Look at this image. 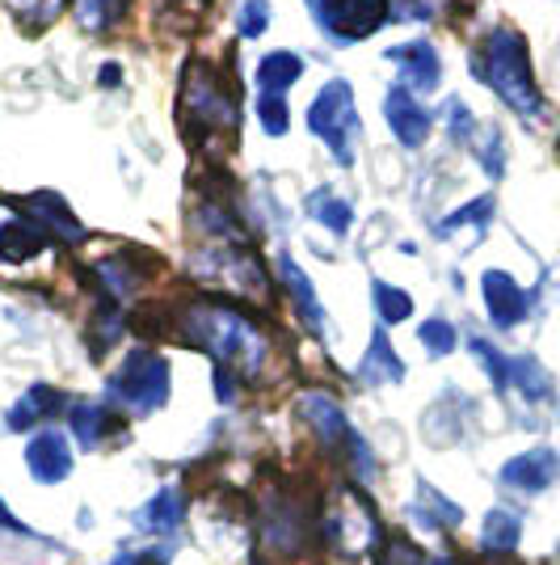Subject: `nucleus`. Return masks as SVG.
Here are the masks:
<instances>
[{"label": "nucleus", "mask_w": 560, "mask_h": 565, "mask_svg": "<svg viewBox=\"0 0 560 565\" xmlns=\"http://www.w3.org/2000/svg\"><path fill=\"white\" fill-rule=\"evenodd\" d=\"M186 106L194 110V118H198V127H203V131H211V127H219V131H236V89L219 76V72H211L207 64L190 68Z\"/></svg>", "instance_id": "nucleus-7"}, {"label": "nucleus", "mask_w": 560, "mask_h": 565, "mask_svg": "<svg viewBox=\"0 0 560 565\" xmlns=\"http://www.w3.org/2000/svg\"><path fill=\"white\" fill-rule=\"evenodd\" d=\"M25 207H30V220L47 236H60V241H68V245L85 241V228L76 224V215L68 212V203H60L55 194H34Z\"/></svg>", "instance_id": "nucleus-21"}, {"label": "nucleus", "mask_w": 560, "mask_h": 565, "mask_svg": "<svg viewBox=\"0 0 560 565\" xmlns=\"http://www.w3.org/2000/svg\"><path fill=\"white\" fill-rule=\"evenodd\" d=\"M405 376H409V372H405V359L392 351L388 333H384V326H379V330L371 333V347H367V354H363V363H358V380L371 384V388H379V384H400Z\"/></svg>", "instance_id": "nucleus-19"}, {"label": "nucleus", "mask_w": 560, "mask_h": 565, "mask_svg": "<svg viewBox=\"0 0 560 565\" xmlns=\"http://www.w3.org/2000/svg\"><path fill=\"white\" fill-rule=\"evenodd\" d=\"M523 544V519L514 515L510 507H493L489 515L481 519V548L489 557H510Z\"/></svg>", "instance_id": "nucleus-22"}, {"label": "nucleus", "mask_w": 560, "mask_h": 565, "mask_svg": "<svg viewBox=\"0 0 560 565\" xmlns=\"http://www.w3.org/2000/svg\"><path fill=\"white\" fill-rule=\"evenodd\" d=\"M169 388H173V367L169 359L157 351H131L122 359L115 376L106 380V405H122L127 414L148 418L169 405Z\"/></svg>", "instance_id": "nucleus-4"}, {"label": "nucleus", "mask_w": 560, "mask_h": 565, "mask_svg": "<svg viewBox=\"0 0 560 565\" xmlns=\"http://www.w3.org/2000/svg\"><path fill=\"white\" fill-rule=\"evenodd\" d=\"M72 401L55 388V384H30L22 397L9 405V414H4V426L9 430H30V426H43L51 418H60V414H68Z\"/></svg>", "instance_id": "nucleus-16"}, {"label": "nucleus", "mask_w": 560, "mask_h": 565, "mask_svg": "<svg viewBox=\"0 0 560 565\" xmlns=\"http://www.w3.org/2000/svg\"><path fill=\"white\" fill-rule=\"evenodd\" d=\"M279 279H282V287H287V296H291L295 312H300V321H304L312 333H325V308H321V300H316V287H312V279H308V270H300L295 258L282 254Z\"/></svg>", "instance_id": "nucleus-18"}, {"label": "nucleus", "mask_w": 560, "mask_h": 565, "mask_svg": "<svg viewBox=\"0 0 560 565\" xmlns=\"http://www.w3.org/2000/svg\"><path fill=\"white\" fill-rule=\"evenodd\" d=\"M308 215L321 224V228H329L333 236H346L354 228V212L346 199H337L333 190H316L312 199H308Z\"/></svg>", "instance_id": "nucleus-25"}, {"label": "nucleus", "mask_w": 560, "mask_h": 565, "mask_svg": "<svg viewBox=\"0 0 560 565\" xmlns=\"http://www.w3.org/2000/svg\"><path fill=\"white\" fill-rule=\"evenodd\" d=\"M68 435L80 448H106V439L122 435V418L106 401H72L68 405Z\"/></svg>", "instance_id": "nucleus-12"}, {"label": "nucleus", "mask_w": 560, "mask_h": 565, "mask_svg": "<svg viewBox=\"0 0 560 565\" xmlns=\"http://www.w3.org/2000/svg\"><path fill=\"white\" fill-rule=\"evenodd\" d=\"M371 305L379 326H400V321L413 317V296L405 287H392V282L384 279H371Z\"/></svg>", "instance_id": "nucleus-26"}, {"label": "nucleus", "mask_w": 560, "mask_h": 565, "mask_svg": "<svg viewBox=\"0 0 560 565\" xmlns=\"http://www.w3.org/2000/svg\"><path fill=\"white\" fill-rule=\"evenodd\" d=\"M467 351L476 354V363L485 367V376L497 393H510V354L497 351L489 338H467Z\"/></svg>", "instance_id": "nucleus-27"}, {"label": "nucleus", "mask_w": 560, "mask_h": 565, "mask_svg": "<svg viewBox=\"0 0 560 565\" xmlns=\"http://www.w3.org/2000/svg\"><path fill=\"white\" fill-rule=\"evenodd\" d=\"M110 565H169V562H164V548H152V553H118Z\"/></svg>", "instance_id": "nucleus-38"}, {"label": "nucleus", "mask_w": 560, "mask_h": 565, "mask_svg": "<svg viewBox=\"0 0 560 565\" xmlns=\"http://www.w3.org/2000/svg\"><path fill=\"white\" fill-rule=\"evenodd\" d=\"M493 212H497V203H493V194H481V199H472V203H464L460 212H451L439 224V236H451L455 228H489V220H493Z\"/></svg>", "instance_id": "nucleus-29"}, {"label": "nucleus", "mask_w": 560, "mask_h": 565, "mask_svg": "<svg viewBox=\"0 0 560 565\" xmlns=\"http://www.w3.org/2000/svg\"><path fill=\"white\" fill-rule=\"evenodd\" d=\"M418 342L426 347L430 359H446V354H455V347H460V330L446 317H430V321L418 326Z\"/></svg>", "instance_id": "nucleus-28"}, {"label": "nucleus", "mask_w": 560, "mask_h": 565, "mask_svg": "<svg viewBox=\"0 0 560 565\" xmlns=\"http://www.w3.org/2000/svg\"><path fill=\"white\" fill-rule=\"evenodd\" d=\"M131 0H80V22L89 30H110L127 13Z\"/></svg>", "instance_id": "nucleus-31"}, {"label": "nucleus", "mask_w": 560, "mask_h": 565, "mask_svg": "<svg viewBox=\"0 0 560 565\" xmlns=\"http://www.w3.org/2000/svg\"><path fill=\"white\" fill-rule=\"evenodd\" d=\"M384 118H388V127L400 140V148H421L426 136H430V127H434L430 110L409 89H400V85L388 89V97H384Z\"/></svg>", "instance_id": "nucleus-14"}, {"label": "nucleus", "mask_w": 560, "mask_h": 565, "mask_svg": "<svg viewBox=\"0 0 560 565\" xmlns=\"http://www.w3.org/2000/svg\"><path fill=\"white\" fill-rule=\"evenodd\" d=\"M409 519L421 523L426 532H455L464 523V507L451 502L443 490H434L430 481H418V498L409 502Z\"/></svg>", "instance_id": "nucleus-17"}, {"label": "nucleus", "mask_w": 560, "mask_h": 565, "mask_svg": "<svg viewBox=\"0 0 560 565\" xmlns=\"http://www.w3.org/2000/svg\"><path fill=\"white\" fill-rule=\"evenodd\" d=\"M295 414H300V423L312 430V439H316L329 456H346V448H351V439H354V426H351V418H346V409L329 397L325 388L300 393Z\"/></svg>", "instance_id": "nucleus-8"}, {"label": "nucleus", "mask_w": 560, "mask_h": 565, "mask_svg": "<svg viewBox=\"0 0 560 565\" xmlns=\"http://www.w3.org/2000/svg\"><path fill=\"white\" fill-rule=\"evenodd\" d=\"M0 532H4V536H18V541H43L39 532H30L22 519L4 507V498H0ZM43 544H47V541H43Z\"/></svg>", "instance_id": "nucleus-36"}, {"label": "nucleus", "mask_w": 560, "mask_h": 565, "mask_svg": "<svg viewBox=\"0 0 560 565\" xmlns=\"http://www.w3.org/2000/svg\"><path fill=\"white\" fill-rule=\"evenodd\" d=\"M177 326L190 347L211 354L215 367H228L236 380H261L266 363H270L266 330L228 300H194L182 308Z\"/></svg>", "instance_id": "nucleus-1"}, {"label": "nucleus", "mask_w": 560, "mask_h": 565, "mask_svg": "<svg viewBox=\"0 0 560 565\" xmlns=\"http://www.w3.org/2000/svg\"><path fill=\"white\" fill-rule=\"evenodd\" d=\"M379 565H430V553H421L409 536H388L384 553H379Z\"/></svg>", "instance_id": "nucleus-33"}, {"label": "nucleus", "mask_w": 560, "mask_h": 565, "mask_svg": "<svg viewBox=\"0 0 560 565\" xmlns=\"http://www.w3.org/2000/svg\"><path fill=\"white\" fill-rule=\"evenodd\" d=\"M443 122H446V131H451V140L455 143H467L472 140V131H476V118H472V110H467L460 97H451V102H446Z\"/></svg>", "instance_id": "nucleus-35"}, {"label": "nucleus", "mask_w": 560, "mask_h": 565, "mask_svg": "<svg viewBox=\"0 0 560 565\" xmlns=\"http://www.w3.org/2000/svg\"><path fill=\"white\" fill-rule=\"evenodd\" d=\"M476 161L485 166L489 178H502V173H506V140H502L497 127H485V143L476 148Z\"/></svg>", "instance_id": "nucleus-34"}, {"label": "nucleus", "mask_w": 560, "mask_h": 565, "mask_svg": "<svg viewBox=\"0 0 560 565\" xmlns=\"http://www.w3.org/2000/svg\"><path fill=\"white\" fill-rule=\"evenodd\" d=\"M257 122H261V131L266 136H287V127H291V118H287V102L274 94H261L257 97Z\"/></svg>", "instance_id": "nucleus-32"}, {"label": "nucleus", "mask_w": 560, "mask_h": 565, "mask_svg": "<svg viewBox=\"0 0 560 565\" xmlns=\"http://www.w3.org/2000/svg\"><path fill=\"white\" fill-rule=\"evenodd\" d=\"M300 76H304V60H300L295 51H270V55H261V64H257V85H261V94L282 97Z\"/></svg>", "instance_id": "nucleus-24"}, {"label": "nucleus", "mask_w": 560, "mask_h": 565, "mask_svg": "<svg viewBox=\"0 0 560 565\" xmlns=\"http://www.w3.org/2000/svg\"><path fill=\"white\" fill-rule=\"evenodd\" d=\"M233 18L240 39H261L270 30V0H240Z\"/></svg>", "instance_id": "nucleus-30"}, {"label": "nucleus", "mask_w": 560, "mask_h": 565, "mask_svg": "<svg viewBox=\"0 0 560 565\" xmlns=\"http://www.w3.org/2000/svg\"><path fill=\"white\" fill-rule=\"evenodd\" d=\"M510 388L531 405H548L557 397V380L536 354H510Z\"/></svg>", "instance_id": "nucleus-20"}, {"label": "nucleus", "mask_w": 560, "mask_h": 565, "mask_svg": "<svg viewBox=\"0 0 560 565\" xmlns=\"http://www.w3.org/2000/svg\"><path fill=\"white\" fill-rule=\"evenodd\" d=\"M388 60L400 68V81L409 94H430L443 85V60L430 43H400V47H388Z\"/></svg>", "instance_id": "nucleus-13"}, {"label": "nucleus", "mask_w": 560, "mask_h": 565, "mask_svg": "<svg viewBox=\"0 0 560 565\" xmlns=\"http://www.w3.org/2000/svg\"><path fill=\"white\" fill-rule=\"evenodd\" d=\"M316 536L325 541V553L342 565H367L379 562L388 527L375 511L371 494L354 481H342L325 494V507L316 515Z\"/></svg>", "instance_id": "nucleus-2"}, {"label": "nucleus", "mask_w": 560, "mask_h": 565, "mask_svg": "<svg viewBox=\"0 0 560 565\" xmlns=\"http://www.w3.org/2000/svg\"><path fill=\"white\" fill-rule=\"evenodd\" d=\"M51 236L30 220V215H13L9 224H0V258L4 262H25L34 258Z\"/></svg>", "instance_id": "nucleus-23"}, {"label": "nucleus", "mask_w": 560, "mask_h": 565, "mask_svg": "<svg viewBox=\"0 0 560 565\" xmlns=\"http://www.w3.org/2000/svg\"><path fill=\"white\" fill-rule=\"evenodd\" d=\"M308 131L329 143V152H333L337 166H354V148H358V136H363V122H358V110H354L351 81L333 76L325 89L312 97V106H308Z\"/></svg>", "instance_id": "nucleus-5"}, {"label": "nucleus", "mask_w": 560, "mask_h": 565, "mask_svg": "<svg viewBox=\"0 0 560 565\" xmlns=\"http://www.w3.org/2000/svg\"><path fill=\"white\" fill-rule=\"evenodd\" d=\"M236 384H240V380H236L228 367H215V397H219V405H233V401H236Z\"/></svg>", "instance_id": "nucleus-37"}, {"label": "nucleus", "mask_w": 560, "mask_h": 565, "mask_svg": "<svg viewBox=\"0 0 560 565\" xmlns=\"http://www.w3.org/2000/svg\"><path fill=\"white\" fill-rule=\"evenodd\" d=\"M25 472L39 486H64L76 472V451H72V435L60 426H43L25 439Z\"/></svg>", "instance_id": "nucleus-9"}, {"label": "nucleus", "mask_w": 560, "mask_h": 565, "mask_svg": "<svg viewBox=\"0 0 560 565\" xmlns=\"http://www.w3.org/2000/svg\"><path fill=\"white\" fill-rule=\"evenodd\" d=\"M560 477V451L557 448H531V451H518L510 456L502 469H497V481L502 490L523 498H536L543 494L548 486H557Z\"/></svg>", "instance_id": "nucleus-10"}, {"label": "nucleus", "mask_w": 560, "mask_h": 565, "mask_svg": "<svg viewBox=\"0 0 560 565\" xmlns=\"http://www.w3.org/2000/svg\"><path fill=\"white\" fill-rule=\"evenodd\" d=\"M118 76H122V68H118V64H106V68H101V85H106V89H115Z\"/></svg>", "instance_id": "nucleus-39"}, {"label": "nucleus", "mask_w": 560, "mask_h": 565, "mask_svg": "<svg viewBox=\"0 0 560 565\" xmlns=\"http://www.w3.org/2000/svg\"><path fill=\"white\" fill-rule=\"evenodd\" d=\"M472 76L485 81L518 118H527V122L543 118V97H539L536 72H531V51H527V39L518 30L493 25L481 39V47L472 51Z\"/></svg>", "instance_id": "nucleus-3"}, {"label": "nucleus", "mask_w": 560, "mask_h": 565, "mask_svg": "<svg viewBox=\"0 0 560 565\" xmlns=\"http://www.w3.org/2000/svg\"><path fill=\"white\" fill-rule=\"evenodd\" d=\"M481 296H485V312L497 330H514L527 321L531 312V291L514 279L510 270H485L481 275Z\"/></svg>", "instance_id": "nucleus-11"}, {"label": "nucleus", "mask_w": 560, "mask_h": 565, "mask_svg": "<svg viewBox=\"0 0 560 565\" xmlns=\"http://www.w3.org/2000/svg\"><path fill=\"white\" fill-rule=\"evenodd\" d=\"M388 22V0H316V25L337 47H351Z\"/></svg>", "instance_id": "nucleus-6"}, {"label": "nucleus", "mask_w": 560, "mask_h": 565, "mask_svg": "<svg viewBox=\"0 0 560 565\" xmlns=\"http://www.w3.org/2000/svg\"><path fill=\"white\" fill-rule=\"evenodd\" d=\"M131 523H136L140 536H161V541L164 536H177L182 523H186V498H182L177 486H161V490L131 515Z\"/></svg>", "instance_id": "nucleus-15"}]
</instances>
